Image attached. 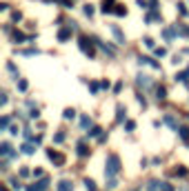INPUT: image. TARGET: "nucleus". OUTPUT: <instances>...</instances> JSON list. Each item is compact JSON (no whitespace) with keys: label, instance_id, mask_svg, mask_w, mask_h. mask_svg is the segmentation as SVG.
I'll return each mask as SVG.
<instances>
[{"label":"nucleus","instance_id":"nucleus-1","mask_svg":"<svg viewBox=\"0 0 189 191\" xmlns=\"http://www.w3.org/2000/svg\"><path fill=\"white\" fill-rule=\"evenodd\" d=\"M118 171H120V160H118V156L116 153H111L109 158H107V167H105V176L107 178H113Z\"/></svg>","mask_w":189,"mask_h":191},{"label":"nucleus","instance_id":"nucleus-2","mask_svg":"<svg viewBox=\"0 0 189 191\" xmlns=\"http://www.w3.org/2000/svg\"><path fill=\"white\" fill-rule=\"evenodd\" d=\"M47 187H49V178H40V180H38L34 187H29L27 191H45Z\"/></svg>","mask_w":189,"mask_h":191},{"label":"nucleus","instance_id":"nucleus-3","mask_svg":"<svg viewBox=\"0 0 189 191\" xmlns=\"http://www.w3.org/2000/svg\"><path fill=\"white\" fill-rule=\"evenodd\" d=\"M47 153H49V158H51V160H54L58 167H62V164H65V156H62V153H58V151H51V149L47 151Z\"/></svg>","mask_w":189,"mask_h":191},{"label":"nucleus","instance_id":"nucleus-4","mask_svg":"<svg viewBox=\"0 0 189 191\" xmlns=\"http://www.w3.org/2000/svg\"><path fill=\"white\" fill-rule=\"evenodd\" d=\"M56 189L58 191H74V184H71V180H60Z\"/></svg>","mask_w":189,"mask_h":191},{"label":"nucleus","instance_id":"nucleus-5","mask_svg":"<svg viewBox=\"0 0 189 191\" xmlns=\"http://www.w3.org/2000/svg\"><path fill=\"white\" fill-rule=\"evenodd\" d=\"M0 153H3V156H9V153H11V147L7 145V142H3V145H0Z\"/></svg>","mask_w":189,"mask_h":191},{"label":"nucleus","instance_id":"nucleus-6","mask_svg":"<svg viewBox=\"0 0 189 191\" xmlns=\"http://www.w3.org/2000/svg\"><path fill=\"white\" fill-rule=\"evenodd\" d=\"M111 31H113V36H116L118 40H120V42H125V38H123V31L118 29V27H111Z\"/></svg>","mask_w":189,"mask_h":191},{"label":"nucleus","instance_id":"nucleus-7","mask_svg":"<svg viewBox=\"0 0 189 191\" xmlns=\"http://www.w3.org/2000/svg\"><path fill=\"white\" fill-rule=\"evenodd\" d=\"M78 153H80V156H87V153H89V149L85 147V142H80V145H78Z\"/></svg>","mask_w":189,"mask_h":191},{"label":"nucleus","instance_id":"nucleus-8","mask_svg":"<svg viewBox=\"0 0 189 191\" xmlns=\"http://www.w3.org/2000/svg\"><path fill=\"white\" fill-rule=\"evenodd\" d=\"M160 191H174V184H169V182H162V184H160Z\"/></svg>","mask_w":189,"mask_h":191},{"label":"nucleus","instance_id":"nucleus-9","mask_svg":"<svg viewBox=\"0 0 189 191\" xmlns=\"http://www.w3.org/2000/svg\"><path fill=\"white\" fill-rule=\"evenodd\" d=\"M85 187H87V191H96V184H93V180H85Z\"/></svg>","mask_w":189,"mask_h":191},{"label":"nucleus","instance_id":"nucleus-10","mask_svg":"<svg viewBox=\"0 0 189 191\" xmlns=\"http://www.w3.org/2000/svg\"><path fill=\"white\" fill-rule=\"evenodd\" d=\"M180 136H182V138H189V127H182V129H180Z\"/></svg>","mask_w":189,"mask_h":191},{"label":"nucleus","instance_id":"nucleus-11","mask_svg":"<svg viewBox=\"0 0 189 191\" xmlns=\"http://www.w3.org/2000/svg\"><path fill=\"white\" fill-rule=\"evenodd\" d=\"M138 82H140V85H147L149 78H147V76H138Z\"/></svg>","mask_w":189,"mask_h":191},{"label":"nucleus","instance_id":"nucleus-12","mask_svg":"<svg viewBox=\"0 0 189 191\" xmlns=\"http://www.w3.org/2000/svg\"><path fill=\"white\" fill-rule=\"evenodd\" d=\"M22 151H25V153H34V147H31V145H25V147H22Z\"/></svg>","mask_w":189,"mask_h":191},{"label":"nucleus","instance_id":"nucleus-13","mask_svg":"<svg viewBox=\"0 0 189 191\" xmlns=\"http://www.w3.org/2000/svg\"><path fill=\"white\" fill-rule=\"evenodd\" d=\"M9 184H11L13 189H20V184H18V180H16V178H11V180H9Z\"/></svg>","mask_w":189,"mask_h":191},{"label":"nucleus","instance_id":"nucleus-14","mask_svg":"<svg viewBox=\"0 0 189 191\" xmlns=\"http://www.w3.org/2000/svg\"><path fill=\"white\" fill-rule=\"evenodd\" d=\"M65 118H67V120H69V118H74V109H67L65 111Z\"/></svg>","mask_w":189,"mask_h":191},{"label":"nucleus","instance_id":"nucleus-15","mask_svg":"<svg viewBox=\"0 0 189 191\" xmlns=\"http://www.w3.org/2000/svg\"><path fill=\"white\" fill-rule=\"evenodd\" d=\"M167 122H169V125H171V127L176 129V120H174V118H171V116H167Z\"/></svg>","mask_w":189,"mask_h":191},{"label":"nucleus","instance_id":"nucleus-16","mask_svg":"<svg viewBox=\"0 0 189 191\" xmlns=\"http://www.w3.org/2000/svg\"><path fill=\"white\" fill-rule=\"evenodd\" d=\"M85 13H87V16H91V13H93V9H91V5H87V7H85Z\"/></svg>","mask_w":189,"mask_h":191}]
</instances>
